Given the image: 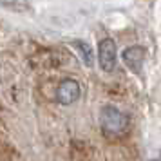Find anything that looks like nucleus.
<instances>
[{"instance_id":"nucleus-6","label":"nucleus","mask_w":161,"mask_h":161,"mask_svg":"<svg viewBox=\"0 0 161 161\" xmlns=\"http://www.w3.org/2000/svg\"><path fill=\"white\" fill-rule=\"evenodd\" d=\"M0 4L16 13H24L29 9V0H0Z\"/></svg>"},{"instance_id":"nucleus-1","label":"nucleus","mask_w":161,"mask_h":161,"mask_svg":"<svg viewBox=\"0 0 161 161\" xmlns=\"http://www.w3.org/2000/svg\"><path fill=\"white\" fill-rule=\"evenodd\" d=\"M100 127H102L105 136L116 138V136H121L127 130L129 118H127L125 112L116 109L114 105H105L100 110Z\"/></svg>"},{"instance_id":"nucleus-5","label":"nucleus","mask_w":161,"mask_h":161,"mask_svg":"<svg viewBox=\"0 0 161 161\" xmlns=\"http://www.w3.org/2000/svg\"><path fill=\"white\" fill-rule=\"evenodd\" d=\"M73 45H74L76 51H80L81 58H83V64L87 67L92 65V62H94V58H92V47H91L87 42H83V40H76Z\"/></svg>"},{"instance_id":"nucleus-3","label":"nucleus","mask_w":161,"mask_h":161,"mask_svg":"<svg viewBox=\"0 0 161 161\" xmlns=\"http://www.w3.org/2000/svg\"><path fill=\"white\" fill-rule=\"evenodd\" d=\"M80 94H81L80 83L76 80L67 78V80H64L58 85V89H56V102L62 103V105H73L74 102L80 100Z\"/></svg>"},{"instance_id":"nucleus-4","label":"nucleus","mask_w":161,"mask_h":161,"mask_svg":"<svg viewBox=\"0 0 161 161\" xmlns=\"http://www.w3.org/2000/svg\"><path fill=\"white\" fill-rule=\"evenodd\" d=\"M143 60H145V49L141 45H132V47L123 51V62L132 73H139L141 71Z\"/></svg>"},{"instance_id":"nucleus-2","label":"nucleus","mask_w":161,"mask_h":161,"mask_svg":"<svg viewBox=\"0 0 161 161\" xmlns=\"http://www.w3.org/2000/svg\"><path fill=\"white\" fill-rule=\"evenodd\" d=\"M116 56H118V49L116 44L112 38H105L100 42L98 45V64L102 67L103 73H110L116 67Z\"/></svg>"}]
</instances>
